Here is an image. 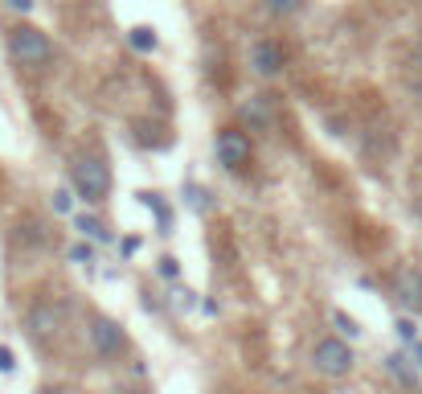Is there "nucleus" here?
I'll return each mask as SVG.
<instances>
[{
    "label": "nucleus",
    "mask_w": 422,
    "mask_h": 394,
    "mask_svg": "<svg viewBox=\"0 0 422 394\" xmlns=\"http://www.w3.org/2000/svg\"><path fill=\"white\" fill-rule=\"evenodd\" d=\"M70 185L82 202L98 206L111 193V164H107V156H91V152L70 156Z\"/></svg>",
    "instance_id": "nucleus-1"
},
{
    "label": "nucleus",
    "mask_w": 422,
    "mask_h": 394,
    "mask_svg": "<svg viewBox=\"0 0 422 394\" xmlns=\"http://www.w3.org/2000/svg\"><path fill=\"white\" fill-rule=\"evenodd\" d=\"M8 54H13L17 66L41 70V66H49V58H53V42H49V33L41 25L21 21L17 29H8Z\"/></svg>",
    "instance_id": "nucleus-2"
},
{
    "label": "nucleus",
    "mask_w": 422,
    "mask_h": 394,
    "mask_svg": "<svg viewBox=\"0 0 422 394\" xmlns=\"http://www.w3.org/2000/svg\"><path fill=\"white\" fill-rule=\"evenodd\" d=\"M312 362H316V370L324 374V378H345L352 370V345L340 337V333H332V337H320L316 349H312Z\"/></svg>",
    "instance_id": "nucleus-3"
},
{
    "label": "nucleus",
    "mask_w": 422,
    "mask_h": 394,
    "mask_svg": "<svg viewBox=\"0 0 422 394\" xmlns=\"http://www.w3.org/2000/svg\"><path fill=\"white\" fill-rule=\"evenodd\" d=\"M25 333H29L33 345H53L58 333H62V308L49 300H37L25 312Z\"/></svg>",
    "instance_id": "nucleus-4"
},
{
    "label": "nucleus",
    "mask_w": 422,
    "mask_h": 394,
    "mask_svg": "<svg viewBox=\"0 0 422 394\" xmlns=\"http://www.w3.org/2000/svg\"><path fill=\"white\" fill-rule=\"evenodd\" d=\"M217 161L226 164V168H242V164H250V136L242 132V128H222L217 132Z\"/></svg>",
    "instance_id": "nucleus-5"
},
{
    "label": "nucleus",
    "mask_w": 422,
    "mask_h": 394,
    "mask_svg": "<svg viewBox=\"0 0 422 394\" xmlns=\"http://www.w3.org/2000/svg\"><path fill=\"white\" fill-rule=\"evenodd\" d=\"M250 66H255L262 78H279L283 70H287V49H283L275 37H262V42H255V49H250Z\"/></svg>",
    "instance_id": "nucleus-6"
},
{
    "label": "nucleus",
    "mask_w": 422,
    "mask_h": 394,
    "mask_svg": "<svg viewBox=\"0 0 422 394\" xmlns=\"http://www.w3.org/2000/svg\"><path fill=\"white\" fill-rule=\"evenodd\" d=\"M91 345H94L98 357H115V353H123L127 337H123V328H119L111 316H94L91 321Z\"/></svg>",
    "instance_id": "nucleus-7"
},
{
    "label": "nucleus",
    "mask_w": 422,
    "mask_h": 394,
    "mask_svg": "<svg viewBox=\"0 0 422 394\" xmlns=\"http://www.w3.org/2000/svg\"><path fill=\"white\" fill-rule=\"evenodd\" d=\"M394 300H398L406 312L422 316V271L418 267H402L398 276H394Z\"/></svg>",
    "instance_id": "nucleus-8"
},
{
    "label": "nucleus",
    "mask_w": 422,
    "mask_h": 394,
    "mask_svg": "<svg viewBox=\"0 0 422 394\" xmlns=\"http://www.w3.org/2000/svg\"><path fill=\"white\" fill-rule=\"evenodd\" d=\"M242 123H250L255 132H267L271 123H275V99L271 94H250V99H242Z\"/></svg>",
    "instance_id": "nucleus-9"
},
{
    "label": "nucleus",
    "mask_w": 422,
    "mask_h": 394,
    "mask_svg": "<svg viewBox=\"0 0 422 394\" xmlns=\"http://www.w3.org/2000/svg\"><path fill=\"white\" fill-rule=\"evenodd\" d=\"M385 370L394 374V378H398V382L406 386V390H418L422 370L414 366V362H410V357H406V353H390V357H385Z\"/></svg>",
    "instance_id": "nucleus-10"
},
{
    "label": "nucleus",
    "mask_w": 422,
    "mask_h": 394,
    "mask_svg": "<svg viewBox=\"0 0 422 394\" xmlns=\"http://www.w3.org/2000/svg\"><path fill=\"white\" fill-rule=\"evenodd\" d=\"M127 42H132V49L148 54V49H156V29H152V25H136V29L127 33Z\"/></svg>",
    "instance_id": "nucleus-11"
},
{
    "label": "nucleus",
    "mask_w": 422,
    "mask_h": 394,
    "mask_svg": "<svg viewBox=\"0 0 422 394\" xmlns=\"http://www.w3.org/2000/svg\"><path fill=\"white\" fill-rule=\"evenodd\" d=\"M140 202L148 209H152V214H156V222H160V230H172V209H165V202H160V197H156V193H140Z\"/></svg>",
    "instance_id": "nucleus-12"
},
{
    "label": "nucleus",
    "mask_w": 422,
    "mask_h": 394,
    "mask_svg": "<svg viewBox=\"0 0 422 394\" xmlns=\"http://www.w3.org/2000/svg\"><path fill=\"white\" fill-rule=\"evenodd\" d=\"M262 8H267L271 17H295V13L304 8V0H262Z\"/></svg>",
    "instance_id": "nucleus-13"
},
{
    "label": "nucleus",
    "mask_w": 422,
    "mask_h": 394,
    "mask_svg": "<svg viewBox=\"0 0 422 394\" xmlns=\"http://www.w3.org/2000/svg\"><path fill=\"white\" fill-rule=\"evenodd\" d=\"M74 226L87 234V238H107V226L98 222V218H91V214H82V218H74Z\"/></svg>",
    "instance_id": "nucleus-14"
},
{
    "label": "nucleus",
    "mask_w": 422,
    "mask_h": 394,
    "mask_svg": "<svg viewBox=\"0 0 422 394\" xmlns=\"http://www.w3.org/2000/svg\"><path fill=\"white\" fill-rule=\"evenodd\" d=\"M332 325L340 328V337H345V341H352V337H361V328H357V321H352L349 312H332Z\"/></svg>",
    "instance_id": "nucleus-15"
},
{
    "label": "nucleus",
    "mask_w": 422,
    "mask_h": 394,
    "mask_svg": "<svg viewBox=\"0 0 422 394\" xmlns=\"http://www.w3.org/2000/svg\"><path fill=\"white\" fill-rule=\"evenodd\" d=\"M394 328H398V337L406 341V345H410V341H418V328H414V321H398Z\"/></svg>",
    "instance_id": "nucleus-16"
},
{
    "label": "nucleus",
    "mask_w": 422,
    "mask_h": 394,
    "mask_svg": "<svg viewBox=\"0 0 422 394\" xmlns=\"http://www.w3.org/2000/svg\"><path fill=\"white\" fill-rule=\"evenodd\" d=\"M156 271H160L165 279H177V276H181V267H177V259H172V255L160 259V267H156Z\"/></svg>",
    "instance_id": "nucleus-17"
},
{
    "label": "nucleus",
    "mask_w": 422,
    "mask_h": 394,
    "mask_svg": "<svg viewBox=\"0 0 422 394\" xmlns=\"http://www.w3.org/2000/svg\"><path fill=\"white\" fill-rule=\"evenodd\" d=\"M17 370V362H13V353H8V349L0 345V374H13Z\"/></svg>",
    "instance_id": "nucleus-18"
},
{
    "label": "nucleus",
    "mask_w": 422,
    "mask_h": 394,
    "mask_svg": "<svg viewBox=\"0 0 422 394\" xmlns=\"http://www.w3.org/2000/svg\"><path fill=\"white\" fill-rule=\"evenodd\" d=\"M188 193H193V206L197 209H210V193L205 189H188Z\"/></svg>",
    "instance_id": "nucleus-19"
},
{
    "label": "nucleus",
    "mask_w": 422,
    "mask_h": 394,
    "mask_svg": "<svg viewBox=\"0 0 422 394\" xmlns=\"http://www.w3.org/2000/svg\"><path fill=\"white\" fill-rule=\"evenodd\" d=\"M53 206H58V209H70V193H66V189H58V193H53Z\"/></svg>",
    "instance_id": "nucleus-20"
},
{
    "label": "nucleus",
    "mask_w": 422,
    "mask_h": 394,
    "mask_svg": "<svg viewBox=\"0 0 422 394\" xmlns=\"http://www.w3.org/2000/svg\"><path fill=\"white\" fill-rule=\"evenodd\" d=\"M8 8H17V13H33V0H4Z\"/></svg>",
    "instance_id": "nucleus-21"
},
{
    "label": "nucleus",
    "mask_w": 422,
    "mask_h": 394,
    "mask_svg": "<svg viewBox=\"0 0 422 394\" xmlns=\"http://www.w3.org/2000/svg\"><path fill=\"white\" fill-rule=\"evenodd\" d=\"M410 362L422 370V341H410Z\"/></svg>",
    "instance_id": "nucleus-22"
},
{
    "label": "nucleus",
    "mask_w": 422,
    "mask_h": 394,
    "mask_svg": "<svg viewBox=\"0 0 422 394\" xmlns=\"http://www.w3.org/2000/svg\"><path fill=\"white\" fill-rule=\"evenodd\" d=\"M140 251V238H123V255H136Z\"/></svg>",
    "instance_id": "nucleus-23"
},
{
    "label": "nucleus",
    "mask_w": 422,
    "mask_h": 394,
    "mask_svg": "<svg viewBox=\"0 0 422 394\" xmlns=\"http://www.w3.org/2000/svg\"><path fill=\"white\" fill-rule=\"evenodd\" d=\"M37 394H66V390H62V386H41Z\"/></svg>",
    "instance_id": "nucleus-24"
},
{
    "label": "nucleus",
    "mask_w": 422,
    "mask_h": 394,
    "mask_svg": "<svg viewBox=\"0 0 422 394\" xmlns=\"http://www.w3.org/2000/svg\"><path fill=\"white\" fill-rule=\"evenodd\" d=\"M414 58H418V66H422V37H418V46H414Z\"/></svg>",
    "instance_id": "nucleus-25"
},
{
    "label": "nucleus",
    "mask_w": 422,
    "mask_h": 394,
    "mask_svg": "<svg viewBox=\"0 0 422 394\" xmlns=\"http://www.w3.org/2000/svg\"><path fill=\"white\" fill-rule=\"evenodd\" d=\"M414 206H418V214H422V185H418V197H414Z\"/></svg>",
    "instance_id": "nucleus-26"
},
{
    "label": "nucleus",
    "mask_w": 422,
    "mask_h": 394,
    "mask_svg": "<svg viewBox=\"0 0 422 394\" xmlns=\"http://www.w3.org/2000/svg\"><path fill=\"white\" fill-rule=\"evenodd\" d=\"M132 394H148V390H132Z\"/></svg>",
    "instance_id": "nucleus-27"
}]
</instances>
